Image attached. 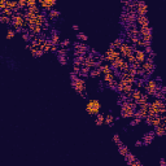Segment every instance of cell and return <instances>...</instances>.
I'll return each mask as SVG.
<instances>
[{
  "instance_id": "11",
  "label": "cell",
  "mask_w": 166,
  "mask_h": 166,
  "mask_svg": "<svg viewBox=\"0 0 166 166\" xmlns=\"http://www.w3.org/2000/svg\"><path fill=\"white\" fill-rule=\"evenodd\" d=\"M39 47H40V49H42L44 53H47V52H51V47H52L51 39H45L44 43H43V44H40Z\"/></svg>"
},
{
  "instance_id": "45",
  "label": "cell",
  "mask_w": 166,
  "mask_h": 166,
  "mask_svg": "<svg viewBox=\"0 0 166 166\" xmlns=\"http://www.w3.org/2000/svg\"><path fill=\"white\" fill-rule=\"evenodd\" d=\"M160 165L161 166H166V160H165V158H161V160H160Z\"/></svg>"
},
{
  "instance_id": "14",
  "label": "cell",
  "mask_w": 166,
  "mask_h": 166,
  "mask_svg": "<svg viewBox=\"0 0 166 166\" xmlns=\"http://www.w3.org/2000/svg\"><path fill=\"white\" fill-rule=\"evenodd\" d=\"M141 96H143V93H141L140 88H136V90H134L131 92V99L134 100V101H136V103H138L139 100L141 99Z\"/></svg>"
},
{
  "instance_id": "26",
  "label": "cell",
  "mask_w": 166,
  "mask_h": 166,
  "mask_svg": "<svg viewBox=\"0 0 166 166\" xmlns=\"http://www.w3.org/2000/svg\"><path fill=\"white\" fill-rule=\"evenodd\" d=\"M160 125H162V122H161V117L160 115H153L152 117V126L156 127V126H160Z\"/></svg>"
},
{
  "instance_id": "4",
  "label": "cell",
  "mask_w": 166,
  "mask_h": 166,
  "mask_svg": "<svg viewBox=\"0 0 166 166\" xmlns=\"http://www.w3.org/2000/svg\"><path fill=\"white\" fill-rule=\"evenodd\" d=\"M71 86H73V88L79 93V95L86 92V81L83 78H79L78 77L77 79L71 81Z\"/></svg>"
},
{
  "instance_id": "29",
  "label": "cell",
  "mask_w": 166,
  "mask_h": 166,
  "mask_svg": "<svg viewBox=\"0 0 166 166\" xmlns=\"http://www.w3.org/2000/svg\"><path fill=\"white\" fill-rule=\"evenodd\" d=\"M0 14H4V16H7V17H11L12 18L14 16V12L12 11V9H9V8H5L4 11H1V13H0Z\"/></svg>"
},
{
  "instance_id": "34",
  "label": "cell",
  "mask_w": 166,
  "mask_h": 166,
  "mask_svg": "<svg viewBox=\"0 0 166 166\" xmlns=\"http://www.w3.org/2000/svg\"><path fill=\"white\" fill-rule=\"evenodd\" d=\"M77 39L81 40V42H87L88 37L86 34H83V33H78V34H77Z\"/></svg>"
},
{
  "instance_id": "3",
  "label": "cell",
  "mask_w": 166,
  "mask_h": 166,
  "mask_svg": "<svg viewBox=\"0 0 166 166\" xmlns=\"http://www.w3.org/2000/svg\"><path fill=\"white\" fill-rule=\"evenodd\" d=\"M135 45L130 44L127 40H125L123 43L121 44V47H119V52H121V56L123 57V59H126L127 56H130L131 53H134V51H135Z\"/></svg>"
},
{
  "instance_id": "47",
  "label": "cell",
  "mask_w": 166,
  "mask_h": 166,
  "mask_svg": "<svg viewBox=\"0 0 166 166\" xmlns=\"http://www.w3.org/2000/svg\"><path fill=\"white\" fill-rule=\"evenodd\" d=\"M163 101H165V104H166V92H165V95H163Z\"/></svg>"
},
{
  "instance_id": "32",
  "label": "cell",
  "mask_w": 166,
  "mask_h": 166,
  "mask_svg": "<svg viewBox=\"0 0 166 166\" xmlns=\"http://www.w3.org/2000/svg\"><path fill=\"white\" fill-rule=\"evenodd\" d=\"M69 49L68 48H64V47H60L59 51H57V56H65V55H68Z\"/></svg>"
},
{
  "instance_id": "24",
  "label": "cell",
  "mask_w": 166,
  "mask_h": 166,
  "mask_svg": "<svg viewBox=\"0 0 166 166\" xmlns=\"http://www.w3.org/2000/svg\"><path fill=\"white\" fill-rule=\"evenodd\" d=\"M90 71H91V68H90V66L82 65V68H81V75L87 77V75H90Z\"/></svg>"
},
{
  "instance_id": "30",
  "label": "cell",
  "mask_w": 166,
  "mask_h": 166,
  "mask_svg": "<svg viewBox=\"0 0 166 166\" xmlns=\"http://www.w3.org/2000/svg\"><path fill=\"white\" fill-rule=\"evenodd\" d=\"M135 83H136V87L141 88V87H144V85H145V79L141 78V77H140V78H136Z\"/></svg>"
},
{
  "instance_id": "42",
  "label": "cell",
  "mask_w": 166,
  "mask_h": 166,
  "mask_svg": "<svg viewBox=\"0 0 166 166\" xmlns=\"http://www.w3.org/2000/svg\"><path fill=\"white\" fill-rule=\"evenodd\" d=\"M130 165H131V166H141V162H140V161H138V160L135 158V160L132 161V162L130 163Z\"/></svg>"
},
{
  "instance_id": "44",
  "label": "cell",
  "mask_w": 166,
  "mask_h": 166,
  "mask_svg": "<svg viewBox=\"0 0 166 166\" xmlns=\"http://www.w3.org/2000/svg\"><path fill=\"white\" fill-rule=\"evenodd\" d=\"M141 145H144L143 140H138V141L135 143V147H141Z\"/></svg>"
},
{
  "instance_id": "41",
  "label": "cell",
  "mask_w": 166,
  "mask_h": 166,
  "mask_svg": "<svg viewBox=\"0 0 166 166\" xmlns=\"http://www.w3.org/2000/svg\"><path fill=\"white\" fill-rule=\"evenodd\" d=\"M144 52H145L147 55L153 53V51H152V48H151V45H148V47H145V48H144Z\"/></svg>"
},
{
  "instance_id": "12",
  "label": "cell",
  "mask_w": 166,
  "mask_h": 166,
  "mask_svg": "<svg viewBox=\"0 0 166 166\" xmlns=\"http://www.w3.org/2000/svg\"><path fill=\"white\" fill-rule=\"evenodd\" d=\"M136 23L139 26H149V20L147 16H136Z\"/></svg>"
},
{
  "instance_id": "15",
  "label": "cell",
  "mask_w": 166,
  "mask_h": 166,
  "mask_svg": "<svg viewBox=\"0 0 166 166\" xmlns=\"http://www.w3.org/2000/svg\"><path fill=\"white\" fill-rule=\"evenodd\" d=\"M59 17H60V12L56 11V9H51V11L48 12V18H49V21H55Z\"/></svg>"
},
{
  "instance_id": "20",
  "label": "cell",
  "mask_w": 166,
  "mask_h": 166,
  "mask_svg": "<svg viewBox=\"0 0 166 166\" xmlns=\"http://www.w3.org/2000/svg\"><path fill=\"white\" fill-rule=\"evenodd\" d=\"M101 70H100V68H92L90 71V77L91 78H99V77L101 75Z\"/></svg>"
},
{
  "instance_id": "35",
  "label": "cell",
  "mask_w": 166,
  "mask_h": 166,
  "mask_svg": "<svg viewBox=\"0 0 166 166\" xmlns=\"http://www.w3.org/2000/svg\"><path fill=\"white\" fill-rule=\"evenodd\" d=\"M127 73L132 77H136L138 75V68H134V66H130V69L127 70Z\"/></svg>"
},
{
  "instance_id": "9",
  "label": "cell",
  "mask_w": 166,
  "mask_h": 166,
  "mask_svg": "<svg viewBox=\"0 0 166 166\" xmlns=\"http://www.w3.org/2000/svg\"><path fill=\"white\" fill-rule=\"evenodd\" d=\"M134 53H135V57H136V60H138V61H140V62H144V61H145L147 53L144 52V49H140V48L136 47V48H135V51H134Z\"/></svg>"
},
{
  "instance_id": "6",
  "label": "cell",
  "mask_w": 166,
  "mask_h": 166,
  "mask_svg": "<svg viewBox=\"0 0 166 166\" xmlns=\"http://www.w3.org/2000/svg\"><path fill=\"white\" fill-rule=\"evenodd\" d=\"M140 37L141 39L147 40V42H151L152 40V29L149 26H140Z\"/></svg>"
},
{
  "instance_id": "23",
  "label": "cell",
  "mask_w": 166,
  "mask_h": 166,
  "mask_svg": "<svg viewBox=\"0 0 166 166\" xmlns=\"http://www.w3.org/2000/svg\"><path fill=\"white\" fill-rule=\"evenodd\" d=\"M118 152H119V155H121V156H123V157H125V156H127V155H129V152H130V151H129V148H127L126 145L121 144V145H118Z\"/></svg>"
},
{
  "instance_id": "1",
  "label": "cell",
  "mask_w": 166,
  "mask_h": 166,
  "mask_svg": "<svg viewBox=\"0 0 166 166\" xmlns=\"http://www.w3.org/2000/svg\"><path fill=\"white\" fill-rule=\"evenodd\" d=\"M100 109H101V104L99 101L97 99H90L86 104V112L91 115H96L100 113Z\"/></svg>"
},
{
  "instance_id": "33",
  "label": "cell",
  "mask_w": 166,
  "mask_h": 166,
  "mask_svg": "<svg viewBox=\"0 0 166 166\" xmlns=\"http://www.w3.org/2000/svg\"><path fill=\"white\" fill-rule=\"evenodd\" d=\"M135 158H136V157H135V156H134V155H132L131 152H129V155H127V156H125V160H126V162L129 163V165H130V163H131L134 160H135Z\"/></svg>"
},
{
  "instance_id": "17",
  "label": "cell",
  "mask_w": 166,
  "mask_h": 166,
  "mask_svg": "<svg viewBox=\"0 0 166 166\" xmlns=\"http://www.w3.org/2000/svg\"><path fill=\"white\" fill-rule=\"evenodd\" d=\"M99 68H100V70H101V73H103V74H108V73H112V71H113L112 66H110L109 64H105V62H104V64L100 65Z\"/></svg>"
},
{
  "instance_id": "8",
  "label": "cell",
  "mask_w": 166,
  "mask_h": 166,
  "mask_svg": "<svg viewBox=\"0 0 166 166\" xmlns=\"http://www.w3.org/2000/svg\"><path fill=\"white\" fill-rule=\"evenodd\" d=\"M155 136H156L155 130H153V131L147 132L145 135L143 136V139H141V140H143V143H144V145H149V144L153 141V138H155Z\"/></svg>"
},
{
  "instance_id": "25",
  "label": "cell",
  "mask_w": 166,
  "mask_h": 166,
  "mask_svg": "<svg viewBox=\"0 0 166 166\" xmlns=\"http://www.w3.org/2000/svg\"><path fill=\"white\" fill-rule=\"evenodd\" d=\"M27 12H30V13H33V14H38V13H40V8H39V5H31V7H27V9H26Z\"/></svg>"
},
{
  "instance_id": "19",
  "label": "cell",
  "mask_w": 166,
  "mask_h": 166,
  "mask_svg": "<svg viewBox=\"0 0 166 166\" xmlns=\"http://www.w3.org/2000/svg\"><path fill=\"white\" fill-rule=\"evenodd\" d=\"M125 42V39H122V38H117V39L114 40L113 43H110V48H114V49H119V47H121V44Z\"/></svg>"
},
{
  "instance_id": "18",
  "label": "cell",
  "mask_w": 166,
  "mask_h": 166,
  "mask_svg": "<svg viewBox=\"0 0 166 166\" xmlns=\"http://www.w3.org/2000/svg\"><path fill=\"white\" fill-rule=\"evenodd\" d=\"M74 48H75V49H81L82 52H87L88 51V45L86 44L85 42H81V43H75V44H74Z\"/></svg>"
},
{
  "instance_id": "40",
  "label": "cell",
  "mask_w": 166,
  "mask_h": 166,
  "mask_svg": "<svg viewBox=\"0 0 166 166\" xmlns=\"http://www.w3.org/2000/svg\"><path fill=\"white\" fill-rule=\"evenodd\" d=\"M126 60L130 62V64H132V62H135L136 61V57H135V53H131L130 56L126 57Z\"/></svg>"
},
{
  "instance_id": "46",
  "label": "cell",
  "mask_w": 166,
  "mask_h": 166,
  "mask_svg": "<svg viewBox=\"0 0 166 166\" xmlns=\"http://www.w3.org/2000/svg\"><path fill=\"white\" fill-rule=\"evenodd\" d=\"M73 29H74V30H79V26L78 25H73Z\"/></svg>"
},
{
  "instance_id": "22",
  "label": "cell",
  "mask_w": 166,
  "mask_h": 166,
  "mask_svg": "<svg viewBox=\"0 0 166 166\" xmlns=\"http://www.w3.org/2000/svg\"><path fill=\"white\" fill-rule=\"evenodd\" d=\"M114 121H115V118H114V115H113L112 113H109V114L105 115V125H108V126H113Z\"/></svg>"
},
{
  "instance_id": "38",
  "label": "cell",
  "mask_w": 166,
  "mask_h": 166,
  "mask_svg": "<svg viewBox=\"0 0 166 166\" xmlns=\"http://www.w3.org/2000/svg\"><path fill=\"white\" fill-rule=\"evenodd\" d=\"M69 45H70V40L69 39H64V40H61V43H60V47H64V48H68Z\"/></svg>"
},
{
  "instance_id": "16",
  "label": "cell",
  "mask_w": 166,
  "mask_h": 166,
  "mask_svg": "<svg viewBox=\"0 0 166 166\" xmlns=\"http://www.w3.org/2000/svg\"><path fill=\"white\" fill-rule=\"evenodd\" d=\"M105 123V117H104V114H96L95 115V125L96 126H101V125H104Z\"/></svg>"
},
{
  "instance_id": "5",
  "label": "cell",
  "mask_w": 166,
  "mask_h": 166,
  "mask_svg": "<svg viewBox=\"0 0 166 166\" xmlns=\"http://www.w3.org/2000/svg\"><path fill=\"white\" fill-rule=\"evenodd\" d=\"M119 56H121L119 49H114V48L109 47V49H108V51L105 52V55H104V60H105V61H108V62H112L113 60H115L117 57H119Z\"/></svg>"
},
{
  "instance_id": "7",
  "label": "cell",
  "mask_w": 166,
  "mask_h": 166,
  "mask_svg": "<svg viewBox=\"0 0 166 166\" xmlns=\"http://www.w3.org/2000/svg\"><path fill=\"white\" fill-rule=\"evenodd\" d=\"M38 3L42 7V9H45V11L49 12L56 5V0H38Z\"/></svg>"
},
{
  "instance_id": "39",
  "label": "cell",
  "mask_w": 166,
  "mask_h": 166,
  "mask_svg": "<svg viewBox=\"0 0 166 166\" xmlns=\"http://www.w3.org/2000/svg\"><path fill=\"white\" fill-rule=\"evenodd\" d=\"M141 122V118H135V117H134V119H132L131 122H130V126H136V125H139Z\"/></svg>"
},
{
  "instance_id": "21",
  "label": "cell",
  "mask_w": 166,
  "mask_h": 166,
  "mask_svg": "<svg viewBox=\"0 0 166 166\" xmlns=\"http://www.w3.org/2000/svg\"><path fill=\"white\" fill-rule=\"evenodd\" d=\"M115 79V73L114 71H112V73H108V74H104V82L105 83H110L112 81H114Z\"/></svg>"
},
{
  "instance_id": "43",
  "label": "cell",
  "mask_w": 166,
  "mask_h": 166,
  "mask_svg": "<svg viewBox=\"0 0 166 166\" xmlns=\"http://www.w3.org/2000/svg\"><path fill=\"white\" fill-rule=\"evenodd\" d=\"M57 51H59V45L52 44V47H51V52H53V53H57Z\"/></svg>"
},
{
  "instance_id": "36",
  "label": "cell",
  "mask_w": 166,
  "mask_h": 166,
  "mask_svg": "<svg viewBox=\"0 0 166 166\" xmlns=\"http://www.w3.org/2000/svg\"><path fill=\"white\" fill-rule=\"evenodd\" d=\"M59 61L61 65H66L68 64V55H65V56H59Z\"/></svg>"
},
{
  "instance_id": "27",
  "label": "cell",
  "mask_w": 166,
  "mask_h": 166,
  "mask_svg": "<svg viewBox=\"0 0 166 166\" xmlns=\"http://www.w3.org/2000/svg\"><path fill=\"white\" fill-rule=\"evenodd\" d=\"M0 21H1V23H5V25H12V18L7 17L4 14H0Z\"/></svg>"
},
{
  "instance_id": "10",
  "label": "cell",
  "mask_w": 166,
  "mask_h": 166,
  "mask_svg": "<svg viewBox=\"0 0 166 166\" xmlns=\"http://www.w3.org/2000/svg\"><path fill=\"white\" fill-rule=\"evenodd\" d=\"M51 42H52V44H55V45H60V43H61V39H60V35H59V33H57V30H52L51 31Z\"/></svg>"
},
{
  "instance_id": "37",
  "label": "cell",
  "mask_w": 166,
  "mask_h": 166,
  "mask_svg": "<svg viewBox=\"0 0 166 166\" xmlns=\"http://www.w3.org/2000/svg\"><path fill=\"white\" fill-rule=\"evenodd\" d=\"M113 141H114V143L117 144V147L121 145V144H123V143L121 141V139H119V135H118V134H114V136H113Z\"/></svg>"
},
{
  "instance_id": "28",
  "label": "cell",
  "mask_w": 166,
  "mask_h": 166,
  "mask_svg": "<svg viewBox=\"0 0 166 166\" xmlns=\"http://www.w3.org/2000/svg\"><path fill=\"white\" fill-rule=\"evenodd\" d=\"M148 100H149V95L148 93H143V96H141V99L138 101V107L139 105H143V104H145V103H148Z\"/></svg>"
},
{
  "instance_id": "13",
  "label": "cell",
  "mask_w": 166,
  "mask_h": 166,
  "mask_svg": "<svg viewBox=\"0 0 166 166\" xmlns=\"http://www.w3.org/2000/svg\"><path fill=\"white\" fill-rule=\"evenodd\" d=\"M155 132L157 136H163L166 135V125H160V126L155 127Z\"/></svg>"
},
{
  "instance_id": "31",
  "label": "cell",
  "mask_w": 166,
  "mask_h": 166,
  "mask_svg": "<svg viewBox=\"0 0 166 166\" xmlns=\"http://www.w3.org/2000/svg\"><path fill=\"white\" fill-rule=\"evenodd\" d=\"M14 35H16V30L14 29H8L7 30V39H12V38H14Z\"/></svg>"
},
{
  "instance_id": "2",
  "label": "cell",
  "mask_w": 166,
  "mask_h": 166,
  "mask_svg": "<svg viewBox=\"0 0 166 166\" xmlns=\"http://www.w3.org/2000/svg\"><path fill=\"white\" fill-rule=\"evenodd\" d=\"M161 88V86L158 85L155 79H147L145 85H144V90L149 96H155L156 91H158Z\"/></svg>"
}]
</instances>
